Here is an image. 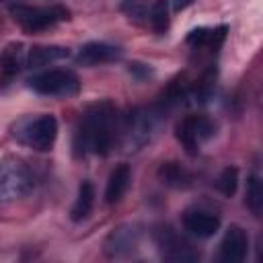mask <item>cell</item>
Segmentation results:
<instances>
[{"instance_id":"cell-5","label":"cell","mask_w":263,"mask_h":263,"mask_svg":"<svg viewBox=\"0 0 263 263\" xmlns=\"http://www.w3.org/2000/svg\"><path fill=\"white\" fill-rule=\"evenodd\" d=\"M33 189V173L29 166L14 156L0 160V199L10 201L27 195Z\"/></svg>"},{"instance_id":"cell-1","label":"cell","mask_w":263,"mask_h":263,"mask_svg":"<svg viewBox=\"0 0 263 263\" xmlns=\"http://www.w3.org/2000/svg\"><path fill=\"white\" fill-rule=\"evenodd\" d=\"M115 140V109L109 101L90 105L76 127L74 134V152L84 154H101L105 156Z\"/></svg>"},{"instance_id":"cell-7","label":"cell","mask_w":263,"mask_h":263,"mask_svg":"<svg viewBox=\"0 0 263 263\" xmlns=\"http://www.w3.org/2000/svg\"><path fill=\"white\" fill-rule=\"evenodd\" d=\"M154 240L158 245L160 257L166 261H175V263H189V261H197L199 253L191 247L189 240H185L173 226L162 224L154 230Z\"/></svg>"},{"instance_id":"cell-22","label":"cell","mask_w":263,"mask_h":263,"mask_svg":"<svg viewBox=\"0 0 263 263\" xmlns=\"http://www.w3.org/2000/svg\"><path fill=\"white\" fill-rule=\"evenodd\" d=\"M121 10L129 21L142 23L150 12V4L148 0H121Z\"/></svg>"},{"instance_id":"cell-8","label":"cell","mask_w":263,"mask_h":263,"mask_svg":"<svg viewBox=\"0 0 263 263\" xmlns=\"http://www.w3.org/2000/svg\"><path fill=\"white\" fill-rule=\"evenodd\" d=\"M140 240V230L134 224H121L109 232L105 238V255L109 259H123L132 255L138 247Z\"/></svg>"},{"instance_id":"cell-17","label":"cell","mask_w":263,"mask_h":263,"mask_svg":"<svg viewBox=\"0 0 263 263\" xmlns=\"http://www.w3.org/2000/svg\"><path fill=\"white\" fill-rule=\"evenodd\" d=\"M228 27L222 25L218 29H193L187 35V43L195 47H218L226 37Z\"/></svg>"},{"instance_id":"cell-9","label":"cell","mask_w":263,"mask_h":263,"mask_svg":"<svg viewBox=\"0 0 263 263\" xmlns=\"http://www.w3.org/2000/svg\"><path fill=\"white\" fill-rule=\"evenodd\" d=\"M249 253V236L238 224H230L220 240L218 259L224 263H240Z\"/></svg>"},{"instance_id":"cell-14","label":"cell","mask_w":263,"mask_h":263,"mask_svg":"<svg viewBox=\"0 0 263 263\" xmlns=\"http://www.w3.org/2000/svg\"><path fill=\"white\" fill-rule=\"evenodd\" d=\"M129 181H132V171H129V166H127L125 162L117 164V166L111 171L109 179H107L105 201H107V203H117V201L125 195V191H127V187H129Z\"/></svg>"},{"instance_id":"cell-21","label":"cell","mask_w":263,"mask_h":263,"mask_svg":"<svg viewBox=\"0 0 263 263\" xmlns=\"http://www.w3.org/2000/svg\"><path fill=\"white\" fill-rule=\"evenodd\" d=\"M238 187V168L236 166H226L222 168V173L216 179V189L224 195V197H232L236 193Z\"/></svg>"},{"instance_id":"cell-4","label":"cell","mask_w":263,"mask_h":263,"mask_svg":"<svg viewBox=\"0 0 263 263\" xmlns=\"http://www.w3.org/2000/svg\"><path fill=\"white\" fill-rule=\"evenodd\" d=\"M27 84L33 92L43 95V97H64V99H68V97L78 95V90H80L78 76L72 70H64V68L33 74L27 80Z\"/></svg>"},{"instance_id":"cell-20","label":"cell","mask_w":263,"mask_h":263,"mask_svg":"<svg viewBox=\"0 0 263 263\" xmlns=\"http://www.w3.org/2000/svg\"><path fill=\"white\" fill-rule=\"evenodd\" d=\"M148 16H150V25H152L154 33H158V35L166 33L168 23H171V18H168V0H156L150 6Z\"/></svg>"},{"instance_id":"cell-19","label":"cell","mask_w":263,"mask_h":263,"mask_svg":"<svg viewBox=\"0 0 263 263\" xmlns=\"http://www.w3.org/2000/svg\"><path fill=\"white\" fill-rule=\"evenodd\" d=\"M245 203H247V208L251 210V214L255 218L261 216V212H263V181H261V177L257 173L249 175V179H247Z\"/></svg>"},{"instance_id":"cell-3","label":"cell","mask_w":263,"mask_h":263,"mask_svg":"<svg viewBox=\"0 0 263 263\" xmlns=\"http://www.w3.org/2000/svg\"><path fill=\"white\" fill-rule=\"evenodd\" d=\"M10 14L27 33H39L70 18V10L62 4H51V6L12 4Z\"/></svg>"},{"instance_id":"cell-12","label":"cell","mask_w":263,"mask_h":263,"mask_svg":"<svg viewBox=\"0 0 263 263\" xmlns=\"http://www.w3.org/2000/svg\"><path fill=\"white\" fill-rule=\"evenodd\" d=\"M154 127H156V117L150 111H140L138 109V111L129 113L123 132H125L129 144L142 146V144H146L150 140V134H152Z\"/></svg>"},{"instance_id":"cell-18","label":"cell","mask_w":263,"mask_h":263,"mask_svg":"<svg viewBox=\"0 0 263 263\" xmlns=\"http://www.w3.org/2000/svg\"><path fill=\"white\" fill-rule=\"evenodd\" d=\"M158 177L168 187H187L191 183V173L179 162H164L158 168Z\"/></svg>"},{"instance_id":"cell-10","label":"cell","mask_w":263,"mask_h":263,"mask_svg":"<svg viewBox=\"0 0 263 263\" xmlns=\"http://www.w3.org/2000/svg\"><path fill=\"white\" fill-rule=\"evenodd\" d=\"M123 55V49L105 41H88L84 43L78 53H76V64L84 66V68H92V66H101V64H109L115 62Z\"/></svg>"},{"instance_id":"cell-15","label":"cell","mask_w":263,"mask_h":263,"mask_svg":"<svg viewBox=\"0 0 263 263\" xmlns=\"http://www.w3.org/2000/svg\"><path fill=\"white\" fill-rule=\"evenodd\" d=\"M70 58V49L62 45H33L27 53V66L29 68H41L60 60Z\"/></svg>"},{"instance_id":"cell-16","label":"cell","mask_w":263,"mask_h":263,"mask_svg":"<svg viewBox=\"0 0 263 263\" xmlns=\"http://www.w3.org/2000/svg\"><path fill=\"white\" fill-rule=\"evenodd\" d=\"M92 205H95V187L90 181H82L80 187H78V193H76V201L70 210V218L72 222H82L90 216L92 212Z\"/></svg>"},{"instance_id":"cell-24","label":"cell","mask_w":263,"mask_h":263,"mask_svg":"<svg viewBox=\"0 0 263 263\" xmlns=\"http://www.w3.org/2000/svg\"><path fill=\"white\" fill-rule=\"evenodd\" d=\"M171 2H173V8L179 12V10H185L189 4H193L195 0H171Z\"/></svg>"},{"instance_id":"cell-6","label":"cell","mask_w":263,"mask_h":263,"mask_svg":"<svg viewBox=\"0 0 263 263\" xmlns=\"http://www.w3.org/2000/svg\"><path fill=\"white\" fill-rule=\"evenodd\" d=\"M177 140L189 154H197L199 148L214 138L216 123L205 115H187L177 123Z\"/></svg>"},{"instance_id":"cell-11","label":"cell","mask_w":263,"mask_h":263,"mask_svg":"<svg viewBox=\"0 0 263 263\" xmlns=\"http://www.w3.org/2000/svg\"><path fill=\"white\" fill-rule=\"evenodd\" d=\"M222 222L216 214L205 212V210H187L183 214V228L197 236V238H210L220 230Z\"/></svg>"},{"instance_id":"cell-13","label":"cell","mask_w":263,"mask_h":263,"mask_svg":"<svg viewBox=\"0 0 263 263\" xmlns=\"http://www.w3.org/2000/svg\"><path fill=\"white\" fill-rule=\"evenodd\" d=\"M27 66V49L21 41H10L0 51V72L6 78H12Z\"/></svg>"},{"instance_id":"cell-23","label":"cell","mask_w":263,"mask_h":263,"mask_svg":"<svg viewBox=\"0 0 263 263\" xmlns=\"http://www.w3.org/2000/svg\"><path fill=\"white\" fill-rule=\"evenodd\" d=\"M129 74H132L134 78H138V80H144V78L152 76V68H150L148 64L134 62V64H129Z\"/></svg>"},{"instance_id":"cell-2","label":"cell","mask_w":263,"mask_h":263,"mask_svg":"<svg viewBox=\"0 0 263 263\" xmlns=\"http://www.w3.org/2000/svg\"><path fill=\"white\" fill-rule=\"evenodd\" d=\"M12 136L37 150V152H45L53 146L55 138H58V119L53 115H37V117H25L21 121H16Z\"/></svg>"}]
</instances>
